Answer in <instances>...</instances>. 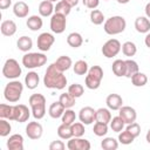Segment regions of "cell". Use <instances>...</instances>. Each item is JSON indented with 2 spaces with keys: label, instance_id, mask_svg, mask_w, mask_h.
Listing matches in <instances>:
<instances>
[{
  "label": "cell",
  "instance_id": "3",
  "mask_svg": "<svg viewBox=\"0 0 150 150\" xmlns=\"http://www.w3.org/2000/svg\"><path fill=\"white\" fill-rule=\"evenodd\" d=\"M29 105L34 118L41 120L46 115V97L42 94H33L29 96Z\"/></svg>",
  "mask_w": 150,
  "mask_h": 150
},
{
  "label": "cell",
  "instance_id": "31",
  "mask_svg": "<svg viewBox=\"0 0 150 150\" xmlns=\"http://www.w3.org/2000/svg\"><path fill=\"white\" fill-rule=\"evenodd\" d=\"M13 114H14V105L9 104H0V117L6 118L9 121H13Z\"/></svg>",
  "mask_w": 150,
  "mask_h": 150
},
{
  "label": "cell",
  "instance_id": "46",
  "mask_svg": "<svg viewBox=\"0 0 150 150\" xmlns=\"http://www.w3.org/2000/svg\"><path fill=\"white\" fill-rule=\"evenodd\" d=\"M12 130V127L9 124V122L6 118H1L0 120V136L1 137H6L9 135Z\"/></svg>",
  "mask_w": 150,
  "mask_h": 150
},
{
  "label": "cell",
  "instance_id": "28",
  "mask_svg": "<svg viewBox=\"0 0 150 150\" xmlns=\"http://www.w3.org/2000/svg\"><path fill=\"white\" fill-rule=\"evenodd\" d=\"M111 69H112V73L117 77L125 76V61L124 60H120V59L118 60H115L112 62Z\"/></svg>",
  "mask_w": 150,
  "mask_h": 150
},
{
  "label": "cell",
  "instance_id": "35",
  "mask_svg": "<svg viewBox=\"0 0 150 150\" xmlns=\"http://www.w3.org/2000/svg\"><path fill=\"white\" fill-rule=\"evenodd\" d=\"M74 68V73L76 75H86L89 70L88 68V63L84 61V60H79L75 62V64L73 66Z\"/></svg>",
  "mask_w": 150,
  "mask_h": 150
},
{
  "label": "cell",
  "instance_id": "2",
  "mask_svg": "<svg viewBox=\"0 0 150 150\" xmlns=\"http://www.w3.org/2000/svg\"><path fill=\"white\" fill-rule=\"evenodd\" d=\"M125 27H127L125 19L123 16L115 15V16H110L109 19H107L104 21L103 29L109 35H116V34H120V33L124 32Z\"/></svg>",
  "mask_w": 150,
  "mask_h": 150
},
{
  "label": "cell",
  "instance_id": "11",
  "mask_svg": "<svg viewBox=\"0 0 150 150\" xmlns=\"http://www.w3.org/2000/svg\"><path fill=\"white\" fill-rule=\"evenodd\" d=\"M30 116V111L27 105L25 104H15L14 105V114H13V121H16L19 123L27 122Z\"/></svg>",
  "mask_w": 150,
  "mask_h": 150
},
{
  "label": "cell",
  "instance_id": "47",
  "mask_svg": "<svg viewBox=\"0 0 150 150\" xmlns=\"http://www.w3.org/2000/svg\"><path fill=\"white\" fill-rule=\"evenodd\" d=\"M127 130L136 138V137H138L139 136V134H141V127H139V124L138 123H136V122H132V123H130V124H128V127H127Z\"/></svg>",
  "mask_w": 150,
  "mask_h": 150
},
{
  "label": "cell",
  "instance_id": "25",
  "mask_svg": "<svg viewBox=\"0 0 150 150\" xmlns=\"http://www.w3.org/2000/svg\"><path fill=\"white\" fill-rule=\"evenodd\" d=\"M67 43L73 48H79L83 43V38L80 33L73 32V33L68 34V36H67Z\"/></svg>",
  "mask_w": 150,
  "mask_h": 150
},
{
  "label": "cell",
  "instance_id": "45",
  "mask_svg": "<svg viewBox=\"0 0 150 150\" xmlns=\"http://www.w3.org/2000/svg\"><path fill=\"white\" fill-rule=\"evenodd\" d=\"M84 124L82 122H74L71 124L73 137H82L84 135Z\"/></svg>",
  "mask_w": 150,
  "mask_h": 150
},
{
  "label": "cell",
  "instance_id": "7",
  "mask_svg": "<svg viewBox=\"0 0 150 150\" xmlns=\"http://www.w3.org/2000/svg\"><path fill=\"white\" fill-rule=\"evenodd\" d=\"M21 67L15 59H7L2 67V75L6 79L14 80L21 75Z\"/></svg>",
  "mask_w": 150,
  "mask_h": 150
},
{
  "label": "cell",
  "instance_id": "20",
  "mask_svg": "<svg viewBox=\"0 0 150 150\" xmlns=\"http://www.w3.org/2000/svg\"><path fill=\"white\" fill-rule=\"evenodd\" d=\"M1 34L5 36H12L16 33V23L13 20H5L0 26Z\"/></svg>",
  "mask_w": 150,
  "mask_h": 150
},
{
  "label": "cell",
  "instance_id": "32",
  "mask_svg": "<svg viewBox=\"0 0 150 150\" xmlns=\"http://www.w3.org/2000/svg\"><path fill=\"white\" fill-rule=\"evenodd\" d=\"M57 135L61 139H69L73 137V132H71V125L69 124H64L62 123L61 125H59L57 128Z\"/></svg>",
  "mask_w": 150,
  "mask_h": 150
},
{
  "label": "cell",
  "instance_id": "12",
  "mask_svg": "<svg viewBox=\"0 0 150 150\" xmlns=\"http://www.w3.org/2000/svg\"><path fill=\"white\" fill-rule=\"evenodd\" d=\"M90 146V142L82 137H71L67 143L69 150H89Z\"/></svg>",
  "mask_w": 150,
  "mask_h": 150
},
{
  "label": "cell",
  "instance_id": "21",
  "mask_svg": "<svg viewBox=\"0 0 150 150\" xmlns=\"http://www.w3.org/2000/svg\"><path fill=\"white\" fill-rule=\"evenodd\" d=\"M64 110H66V108L62 105V103H61L60 101H57V102H53V103L49 105L48 114H49V116H50L52 118H55V120H56V118L62 117Z\"/></svg>",
  "mask_w": 150,
  "mask_h": 150
},
{
  "label": "cell",
  "instance_id": "30",
  "mask_svg": "<svg viewBox=\"0 0 150 150\" xmlns=\"http://www.w3.org/2000/svg\"><path fill=\"white\" fill-rule=\"evenodd\" d=\"M96 121L103 123H110L111 121V112L109 108H100L96 110Z\"/></svg>",
  "mask_w": 150,
  "mask_h": 150
},
{
  "label": "cell",
  "instance_id": "39",
  "mask_svg": "<svg viewBox=\"0 0 150 150\" xmlns=\"http://www.w3.org/2000/svg\"><path fill=\"white\" fill-rule=\"evenodd\" d=\"M93 131L96 136L98 137H102V136H105L107 132H108V123H103V122H97L94 124V128H93Z\"/></svg>",
  "mask_w": 150,
  "mask_h": 150
},
{
  "label": "cell",
  "instance_id": "50",
  "mask_svg": "<svg viewBox=\"0 0 150 150\" xmlns=\"http://www.w3.org/2000/svg\"><path fill=\"white\" fill-rule=\"evenodd\" d=\"M12 5V0H0V8L6 9Z\"/></svg>",
  "mask_w": 150,
  "mask_h": 150
},
{
  "label": "cell",
  "instance_id": "1",
  "mask_svg": "<svg viewBox=\"0 0 150 150\" xmlns=\"http://www.w3.org/2000/svg\"><path fill=\"white\" fill-rule=\"evenodd\" d=\"M43 84L46 88L61 90L67 86V77L63 74V71H60L59 69H56L54 63H52L47 67V70L45 73Z\"/></svg>",
  "mask_w": 150,
  "mask_h": 150
},
{
  "label": "cell",
  "instance_id": "55",
  "mask_svg": "<svg viewBox=\"0 0 150 150\" xmlns=\"http://www.w3.org/2000/svg\"><path fill=\"white\" fill-rule=\"evenodd\" d=\"M118 4H122V5H124V4H128L130 0H116Z\"/></svg>",
  "mask_w": 150,
  "mask_h": 150
},
{
  "label": "cell",
  "instance_id": "9",
  "mask_svg": "<svg viewBox=\"0 0 150 150\" xmlns=\"http://www.w3.org/2000/svg\"><path fill=\"white\" fill-rule=\"evenodd\" d=\"M67 26V19L66 15L60 13H54L50 18V29L55 34H61L64 32Z\"/></svg>",
  "mask_w": 150,
  "mask_h": 150
},
{
  "label": "cell",
  "instance_id": "10",
  "mask_svg": "<svg viewBox=\"0 0 150 150\" xmlns=\"http://www.w3.org/2000/svg\"><path fill=\"white\" fill-rule=\"evenodd\" d=\"M54 42H55L54 35L50 34V33H47V32L41 33V34L38 36V40H36L38 48H39L41 52H47V50H49Z\"/></svg>",
  "mask_w": 150,
  "mask_h": 150
},
{
  "label": "cell",
  "instance_id": "42",
  "mask_svg": "<svg viewBox=\"0 0 150 150\" xmlns=\"http://www.w3.org/2000/svg\"><path fill=\"white\" fill-rule=\"evenodd\" d=\"M61 120H62V123L71 125L75 122V120H76V114H75L74 110H71V108L66 109L63 115H62V117H61Z\"/></svg>",
  "mask_w": 150,
  "mask_h": 150
},
{
  "label": "cell",
  "instance_id": "29",
  "mask_svg": "<svg viewBox=\"0 0 150 150\" xmlns=\"http://www.w3.org/2000/svg\"><path fill=\"white\" fill-rule=\"evenodd\" d=\"M138 71H139V68H138V64L136 61H134L131 59L125 60V77L131 79Z\"/></svg>",
  "mask_w": 150,
  "mask_h": 150
},
{
  "label": "cell",
  "instance_id": "48",
  "mask_svg": "<svg viewBox=\"0 0 150 150\" xmlns=\"http://www.w3.org/2000/svg\"><path fill=\"white\" fill-rule=\"evenodd\" d=\"M66 148V144L62 141H53L49 144V150H63Z\"/></svg>",
  "mask_w": 150,
  "mask_h": 150
},
{
  "label": "cell",
  "instance_id": "6",
  "mask_svg": "<svg viewBox=\"0 0 150 150\" xmlns=\"http://www.w3.org/2000/svg\"><path fill=\"white\" fill-rule=\"evenodd\" d=\"M47 62V56L42 53H27L22 56V64L28 69L42 67Z\"/></svg>",
  "mask_w": 150,
  "mask_h": 150
},
{
  "label": "cell",
  "instance_id": "22",
  "mask_svg": "<svg viewBox=\"0 0 150 150\" xmlns=\"http://www.w3.org/2000/svg\"><path fill=\"white\" fill-rule=\"evenodd\" d=\"M54 66L56 67V69H59L60 71H66V70H68L71 66H73V61H71V59L69 57V56H67V55H62V56H60V57H57L56 59V61L54 62Z\"/></svg>",
  "mask_w": 150,
  "mask_h": 150
},
{
  "label": "cell",
  "instance_id": "13",
  "mask_svg": "<svg viewBox=\"0 0 150 150\" xmlns=\"http://www.w3.org/2000/svg\"><path fill=\"white\" fill-rule=\"evenodd\" d=\"M79 118L86 125L91 124L94 121H96V110L91 107H83L79 111Z\"/></svg>",
  "mask_w": 150,
  "mask_h": 150
},
{
  "label": "cell",
  "instance_id": "43",
  "mask_svg": "<svg viewBox=\"0 0 150 150\" xmlns=\"http://www.w3.org/2000/svg\"><path fill=\"white\" fill-rule=\"evenodd\" d=\"M90 21H91V23H94V25H96V26L102 25L103 21H104V15H103V13H102L101 11H98V9H93V11L90 12Z\"/></svg>",
  "mask_w": 150,
  "mask_h": 150
},
{
  "label": "cell",
  "instance_id": "34",
  "mask_svg": "<svg viewBox=\"0 0 150 150\" xmlns=\"http://www.w3.org/2000/svg\"><path fill=\"white\" fill-rule=\"evenodd\" d=\"M124 125H125V122L122 120L121 116H115L110 121V128L115 132H121L124 129Z\"/></svg>",
  "mask_w": 150,
  "mask_h": 150
},
{
  "label": "cell",
  "instance_id": "54",
  "mask_svg": "<svg viewBox=\"0 0 150 150\" xmlns=\"http://www.w3.org/2000/svg\"><path fill=\"white\" fill-rule=\"evenodd\" d=\"M145 139H146V142L150 144V129L148 130V132H146V135H145Z\"/></svg>",
  "mask_w": 150,
  "mask_h": 150
},
{
  "label": "cell",
  "instance_id": "41",
  "mask_svg": "<svg viewBox=\"0 0 150 150\" xmlns=\"http://www.w3.org/2000/svg\"><path fill=\"white\" fill-rule=\"evenodd\" d=\"M68 93H69L70 95H73L75 98H77V97H81V96L83 95L84 88H83V86L80 84V83H73V84H70V86L68 87Z\"/></svg>",
  "mask_w": 150,
  "mask_h": 150
},
{
  "label": "cell",
  "instance_id": "38",
  "mask_svg": "<svg viewBox=\"0 0 150 150\" xmlns=\"http://www.w3.org/2000/svg\"><path fill=\"white\" fill-rule=\"evenodd\" d=\"M101 146L103 150H116L118 148V141L112 137H105L101 142Z\"/></svg>",
  "mask_w": 150,
  "mask_h": 150
},
{
  "label": "cell",
  "instance_id": "36",
  "mask_svg": "<svg viewBox=\"0 0 150 150\" xmlns=\"http://www.w3.org/2000/svg\"><path fill=\"white\" fill-rule=\"evenodd\" d=\"M131 82L135 87H144L148 82V76L144 74V73H136L132 77H131Z\"/></svg>",
  "mask_w": 150,
  "mask_h": 150
},
{
  "label": "cell",
  "instance_id": "16",
  "mask_svg": "<svg viewBox=\"0 0 150 150\" xmlns=\"http://www.w3.org/2000/svg\"><path fill=\"white\" fill-rule=\"evenodd\" d=\"M6 145L8 150H23V137L20 134H14L9 136Z\"/></svg>",
  "mask_w": 150,
  "mask_h": 150
},
{
  "label": "cell",
  "instance_id": "5",
  "mask_svg": "<svg viewBox=\"0 0 150 150\" xmlns=\"http://www.w3.org/2000/svg\"><path fill=\"white\" fill-rule=\"evenodd\" d=\"M102 79H103V69L100 66H93L89 68L87 76L84 79L86 87L88 89L95 90V89L100 88Z\"/></svg>",
  "mask_w": 150,
  "mask_h": 150
},
{
  "label": "cell",
  "instance_id": "33",
  "mask_svg": "<svg viewBox=\"0 0 150 150\" xmlns=\"http://www.w3.org/2000/svg\"><path fill=\"white\" fill-rule=\"evenodd\" d=\"M59 101L62 103V105H63L66 109H69V108H71V107L75 105V97H74L73 95H70L68 91L61 94Z\"/></svg>",
  "mask_w": 150,
  "mask_h": 150
},
{
  "label": "cell",
  "instance_id": "37",
  "mask_svg": "<svg viewBox=\"0 0 150 150\" xmlns=\"http://www.w3.org/2000/svg\"><path fill=\"white\" fill-rule=\"evenodd\" d=\"M122 53L125 55V56H134L136 53H137V47L134 42L131 41H127L122 45Z\"/></svg>",
  "mask_w": 150,
  "mask_h": 150
},
{
  "label": "cell",
  "instance_id": "52",
  "mask_svg": "<svg viewBox=\"0 0 150 150\" xmlns=\"http://www.w3.org/2000/svg\"><path fill=\"white\" fill-rule=\"evenodd\" d=\"M144 43H145V46H146L148 48H150V33L146 34V36H145V39H144Z\"/></svg>",
  "mask_w": 150,
  "mask_h": 150
},
{
  "label": "cell",
  "instance_id": "56",
  "mask_svg": "<svg viewBox=\"0 0 150 150\" xmlns=\"http://www.w3.org/2000/svg\"><path fill=\"white\" fill-rule=\"evenodd\" d=\"M49 1H50V2H56L57 0H49Z\"/></svg>",
  "mask_w": 150,
  "mask_h": 150
},
{
  "label": "cell",
  "instance_id": "51",
  "mask_svg": "<svg viewBox=\"0 0 150 150\" xmlns=\"http://www.w3.org/2000/svg\"><path fill=\"white\" fill-rule=\"evenodd\" d=\"M63 1H66V2H67V4H68L70 7H71V8L79 4V0H63Z\"/></svg>",
  "mask_w": 150,
  "mask_h": 150
},
{
  "label": "cell",
  "instance_id": "23",
  "mask_svg": "<svg viewBox=\"0 0 150 150\" xmlns=\"http://www.w3.org/2000/svg\"><path fill=\"white\" fill-rule=\"evenodd\" d=\"M26 25H27V27H28L30 30L36 32V30H39V29L42 28L43 21H42V19H41V16H39V15H30V16L27 19Z\"/></svg>",
  "mask_w": 150,
  "mask_h": 150
},
{
  "label": "cell",
  "instance_id": "40",
  "mask_svg": "<svg viewBox=\"0 0 150 150\" xmlns=\"http://www.w3.org/2000/svg\"><path fill=\"white\" fill-rule=\"evenodd\" d=\"M70 11H71V7H70L66 1H63V0L57 1V2H56V6H55V8H54V12H55V13H60V14H63V15H66V16L70 13Z\"/></svg>",
  "mask_w": 150,
  "mask_h": 150
},
{
  "label": "cell",
  "instance_id": "44",
  "mask_svg": "<svg viewBox=\"0 0 150 150\" xmlns=\"http://www.w3.org/2000/svg\"><path fill=\"white\" fill-rule=\"evenodd\" d=\"M134 139H135V137H134L127 129H125L124 131L122 130L121 132H118V142L122 143V144H125V145L131 144V143L134 142Z\"/></svg>",
  "mask_w": 150,
  "mask_h": 150
},
{
  "label": "cell",
  "instance_id": "19",
  "mask_svg": "<svg viewBox=\"0 0 150 150\" xmlns=\"http://www.w3.org/2000/svg\"><path fill=\"white\" fill-rule=\"evenodd\" d=\"M13 13L16 18H26L29 13V6L25 1H18L13 6Z\"/></svg>",
  "mask_w": 150,
  "mask_h": 150
},
{
  "label": "cell",
  "instance_id": "14",
  "mask_svg": "<svg viewBox=\"0 0 150 150\" xmlns=\"http://www.w3.org/2000/svg\"><path fill=\"white\" fill-rule=\"evenodd\" d=\"M43 134V128L39 122H29L26 127V135L30 139H39Z\"/></svg>",
  "mask_w": 150,
  "mask_h": 150
},
{
  "label": "cell",
  "instance_id": "26",
  "mask_svg": "<svg viewBox=\"0 0 150 150\" xmlns=\"http://www.w3.org/2000/svg\"><path fill=\"white\" fill-rule=\"evenodd\" d=\"M39 82H40V77L35 71H29L25 77V84L28 89H35L39 86Z\"/></svg>",
  "mask_w": 150,
  "mask_h": 150
},
{
  "label": "cell",
  "instance_id": "8",
  "mask_svg": "<svg viewBox=\"0 0 150 150\" xmlns=\"http://www.w3.org/2000/svg\"><path fill=\"white\" fill-rule=\"evenodd\" d=\"M121 49H122V46L117 39H109L102 47V54L103 56L110 59V57L116 56Z\"/></svg>",
  "mask_w": 150,
  "mask_h": 150
},
{
  "label": "cell",
  "instance_id": "53",
  "mask_svg": "<svg viewBox=\"0 0 150 150\" xmlns=\"http://www.w3.org/2000/svg\"><path fill=\"white\" fill-rule=\"evenodd\" d=\"M145 15L150 19V2H148V4L145 5Z\"/></svg>",
  "mask_w": 150,
  "mask_h": 150
},
{
  "label": "cell",
  "instance_id": "15",
  "mask_svg": "<svg viewBox=\"0 0 150 150\" xmlns=\"http://www.w3.org/2000/svg\"><path fill=\"white\" fill-rule=\"evenodd\" d=\"M118 116L122 117V120L125 122V124H130L132 122L136 121L137 118V114H136V110L129 105H122L118 110Z\"/></svg>",
  "mask_w": 150,
  "mask_h": 150
},
{
  "label": "cell",
  "instance_id": "27",
  "mask_svg": "<svg viewBox=\"0 0 150 150\" xmlns=\"http://www.w3.org/2000/svg\"><path fill=\"white\" fill-rule=\"evenodd\" d=\"M16 46H18V49H19V50L26 53V52H28V50L32 49V47H33V41H32V39H30L29 36L23 35V36L19 38V40L16 41Z\"/></svg>",
  "mask_w": 150,
  "mask_h": 150
},
{
  "label": "cell",
  "instance_id": "49",
  "mask_svg": "<svg viewBox=\"0 0 150 150\" xmlns=\"http://www.w3.org/2000/svg\"><path fill=\"white\" fill-rule=\"evenodd\" d=\"M82 2L87 8L90 9H95L100 5V0H82Z\"/></svg>",
  "mask_w": 150,
  "mask_h": 150
},
{
  "label": "cell",
  "instance_id": "4",
  "mask_svg": "<svg viewBox=\"0 0 150 150\" xmlns=\"http://www.w3.org/2000/svg\"><path fill=\"white\" fill-rule=\"evenodd\" d=\"M22 91H23L22 83L20 81L14 80L6 84V87L4 89V97L9 103H15L21 98Z\"/></svg>",
  "mask_w": 150,
  "mask_h": 150
},
{
  "label": "cell",
  "instance_id": "17",
  "mask_svg": "<svg viewBox=\"0 0 150 150\" xmlns=\"http://www.w3.org/2000/svg\"><path fill=\"white\" fill-rule=\"evenodd\" d=\"M105 103L110 110H120V108L123 105V100L118 94H110L107 96Z\"/></svg>",
  "mask_w": 150,
  "mask_h": 150
},
{
  "label": "cell",
  "instance_id": "24",
  "mask_svg": "<svg viewBox=\"0 0 150 150\" xmlns=\"http://www.w3.org/2000/svg\"><path fill=\"white\" fill-rule=\"evenodd\" d=\"M54 8L55 7L53 6V2H50L49 0H43L39 5V13L41 16L47 18V16H50L53 14Z\"/></svg>",
  "mask_w": 150,
  "mask_h": 150
},
{
  "label": "cell",
  "instance_id": "18",
  "mask_svg": "<svg viewBox=\"0 0 150 150\" xmlns=\"http://www.w3.org/2000/svg\"><path fill=\"white\" fill-rule=\"evenodd\" d=\"M135 28L138 33L144 34L150 32V20L148 16H138L135 20Z\"/></svg>",
  "mask_w": 150,
  "mask_h": 150
}]
</instances>
